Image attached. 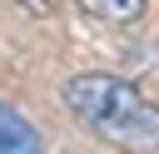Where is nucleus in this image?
Wrapping results in <instances>:
<instances>
[{
  "instance_id": "obj_1",
  "label": "nucleus",
  "mask_w": 159,
  "mask_h": 154,
  "mask_svg": "<svg viewBox=\"0 0 159 154\" xmlns=\"http://www.w3.org/2000/svg\"><path fill=\"white\" fill-rule=\"evenodd\" d=\"M60 94L89 134H99L129 154H159V104L149 94H139L129 79H119L109 70H89V75L65 79Z\"/></svg>"
},
{
  "instance_id": "obj_2",
  "label": "nucleus",
  "mask_w": 159,
  "mask_h": 154,
  "mask_svg": "<svg viewBox=\"0 0 159 154\" xmlns=\"http://www.w3.org/2000/svg\"><path fill=\"white\" fill-rule=\"evenodd\" d=\"M0 154H45L40 134L30 129V119L15 114L10 104H0Z\"/></svg>"
},
{
  "instance_id": "obj_3",
  "label": "nucleus",
  "mask_w": 159,
  "mask_h": 154,
  "mask_svg": "<svg viewBox=\"0 0 159 154\" xmlns=\"http://www.w3.org/2000/svg\"><path fill=\"white\" fill-rule=\"evenodd\" d=\"M80 10H89V15L109 20V25H134V20H144V0H80Z\"/></svg>"
},
{
  "instance_id": "obj_4",
  "label": "nucleus",
  "mask_w": 159,
  "mask_h": 154,
  "mask_svg": "<svg viewBox=\"0 0 159 154\" xmlns=\"http://www.w3.org/2000/svg\"><path fill=\"white\" fill-rule=\"evenodd\" d=\"M20 5H25L30 15H45V0H20Z\"/></svg>"
}]
</instances>
